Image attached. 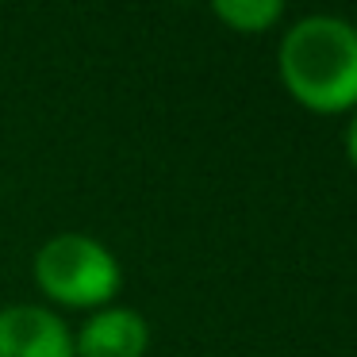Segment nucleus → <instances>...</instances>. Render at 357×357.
Instances as JSON below:
<instances>
[{
    "label": "nucleus",
    "mask_w": 357,
    "mask_h": 357,
    "mask_svg": "<svg viewBox=\"0 0 357 357\" xmlns=\"http://www.w3.org/2000/svg\"><path fill=\"white\" fill-rule=\"evenodd\" d=\"M277 70L288 96L315 116L357 108V27L342 16H303L284 31Z\"/></svg>",
    "instance_id": "obj_1"
},
{
    "label": "nucleus",
    "mask_w": 357,
    "mask_h": 357,
    "mask_svg": "<svg viewBox=\"0 0 357 357\" xmlns=\"http://www.w3.org/2000/svg\"><path fill=\"white\" fill-rule=\"evenodd\" d=\"M35 284L43 296H50L62 307L100 311L112 307V300L123 288V265L119 257L93 234H54L35 254Z\"/></svg>",
    "instance_id": "obj_2"
},
{
    "label": "nucleus",
    "mask_w": 357,
    "mask_h": 357,
    "mask_svg": "<svg viewBox=\"0 0 357 357\" xmlns=\"http://www.w3.org/2000/svg\"><path fill=\"white\" fill-rule=\"evenodd\" d=\"M0 357H77L73 334L50 307L16 303L0 311Z\"/></svg>",
    "instance_id": "obj_3"
},
{
    "label": "nucleus",
    "mask_w": 357,
    "mask_h": 357,
    "mask_svg": "<svg viewBox=\"0 0 357 357\" xmlns=\"http://www.w3.org/2000/svg\"><path fill=\"white\" fill-rule=\"evenodd\" d=\"M150 346V326L135 307H100L73 334L77 357H142Z\"/></svg>",
    "instance_id": "obj_4"
},
{
    "label": "nucleus",
    "mask_w": 357,
    "mask_h": 357,
    "mask_svg": "<svg viewBox=\"0 0 357 357\" xmlns=\"http://www.w3.org/2000/svg\"><path fill=\"white\" fill-rule=\"evenodd\" d=\"M215 20L238 35H261L280 24L288 0H208Z\"/></svg>",
    "instance_id": "obj_5"
},
{
    "label": "nucleus",
    "mask_w": 357,
    "mask_h": 357,
    "mask_svg": "<svg viewBox=\"0 0 357 357\" xmlns=\"http://www.w3.org/2000/svg\"><path fill=\"white\" fill-rule=\"evenodd\" d=\"M346 158H349V165L357 169V108L349 112V123H346Z\"/></svg>",
    "instance_id": "obj_6"
},
{
    "label": "nucleus",
    "mask_w": 357,
    "mask_h": 357,
    "mask_svg": "<svg viewBox=\"0 0 357 357\" xmlns=\"http://www.w3.org/2000/svg\"><path fill=\"white\" fill-rule=\"evenodd\" d=\"M173 4H192V0H173Z\"/></svg>",
    "instance_id": "obj_7"
}]
</instances>
